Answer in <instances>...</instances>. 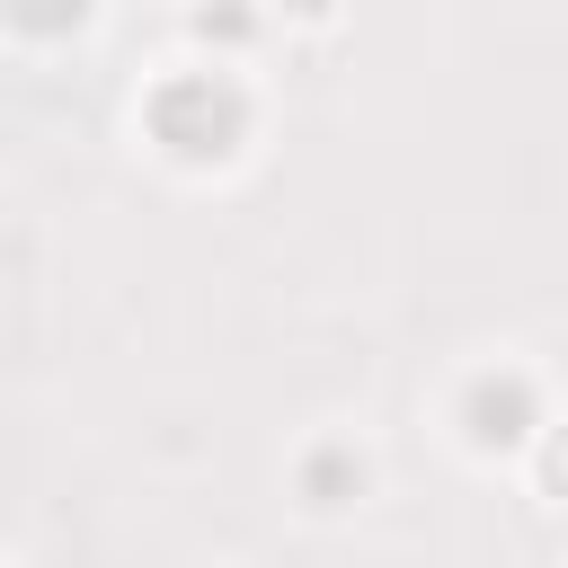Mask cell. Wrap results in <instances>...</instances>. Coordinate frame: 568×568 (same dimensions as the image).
<instances>
[{
	"label": "cell",
	"instance_id": "obj_6",
	"mask_svg": "<svg viewBox=\"0 0 568 568\" xmlns=\"http://www.w3.org/2000/svg\"><path fill=\"white\" fill-rule=\"evenodd\" d=\"M284 9H302V18H328V9H337V0H284Z\"/></svg>",
	"mask_w": 568,
	"mask_h": 568
},
{
	"label": "cell",
	"instance_id": "obj_2",
	"mask_svg": "<svg viewBox=\"0 0 568 568\" xmlns=\"http://www.w3.org/2000/svg\"><path fill=\"white\" fill-rule=\"evenodd\" d=\"M532 426H541V399H532L524 373H479V382L462 390V435H470L479 453H515Z\"/></svg>",
	"mask_w": 568,
	"mask_h": 568
},
{
	"label": "cell",
	"instance_id": "obj_5",
	"mask_svg": "<svg viewBox=\"0 0 568 568\" xmlns=\"http://www.w3.org/2000/svg\"><path fill=\"white\" fill-rule=\"evenodd\" d=\"M195 36H204V44H248V9H240V0H204V9H195Z\"/></svg>",
	"mask_w": 568,
	"mask_h": 568
},
{
	"label": "cell",
	"instance_id": "obj_3",
	"mask_svg": "<svg viewBox=\"0 0 568 568\" xmlns=\"http://www.w3.org/2000/svg\"><path fill=\"white\" fill-rule=\"evenodd\" d=\"M364 488V453H346V444H320L311 462H302V497L311 506H346Z\"/></svg>",
	"mask_w": 568,
	"mask_h": 568
},
{
	"label": "cell",
	"instance_id": "obj_1",
	"mask_svg": "<svg viewBox=\"0 0 568 568\" xmlns=\"http://www.w3.org/2000/svg\"><path fill=\"white\" fill-rule=\"evenodd\" d=\"M151 133H160V151H178V160H231L240 133H248V98H240L231 71H178V80L151 98Z\"/></svg>",
	"mask_w": 568,
	"mask_h": 568
},
{
	"label": "cell",
	"instance_id": "obj_4",
	"mask_svg": "<svg viewBox=\"0 0 568 568\" xmlns=\"http://www.w3.org/2000/svg\"><path fill=\"white\" fill-rule=\"evenodd\" d=\"M0 18H9L18 36H71V27L89 18V0H0Z\"/></svg>",
	"mask_w": 568,
	"mask_h": 568
}]
</instances>
